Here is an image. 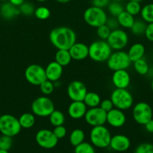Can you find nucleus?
<instances>
[{"label":"nucleus","mask_w":153,"mask_h":153,"mask_svg":"<svg viewBox=\"0 0 153 153\" xmlns=\"http://www.w3.org/2000/svg\"><path fill=\"white\" fill-rule=\"evenodd\" d=\"M49 40L56 49H69L76 42V34L69 27L59 26L51 30Z\"/></svg>","instance_id":"obj_1"},{"label":"nucleus","mask_w":153,"mask_h":153,"mask_svg":"<svg viewBox=\"0 0 153 153\" xmlns=\"http://www.w3.org/2000/svg\"><path fill=\"white\" fill-rule=\"evenodd\" d=\"M112 52L106 40H98L88 46V57L94 62H106Z\"/></svg>","instance_id":"obj_2"},{"label":"nucleus","mask_w":153,"mask_h":153,"mask_svg":"<svg viewBox=\"0 0 153 153\" xmlns=\"http://www.w3.org/2000/svg\"><path fill=\"white\" fill-rule=\"evenodd\" d=\"M107 14L102 7L92 5L85 10L83 13V19L86 23L92 28H98L100 25L106 24Z\"/></svg>","instance_id":"obj_3"},{"label":"nucleus","mask_w":153,"mask_h":153,"mask_svg":"<svg viewBox=\"0 0 153 153\" xmlns=\"http://www.w3.org/2000/svg\"><path fill=\"white\" fill-rule=\"evenodd\" d=\"M113 104L114 108L122 111H126L133 107L134 97L127 89L115 88L112 91L110 98Z\"/></svg>","instance_id":"obj_4"},{"label":"nucleus","mask_w":153,"mask_h":153,"mask_svg":"<svg viewBox=\"0 0 153 153\" xmlns=\"http://www.w3.org/2000/svg\"><path fill=\"white\" fill-rule=\"evenodd\" d=\"M55 110V105L47 96H40L34 99L31 105L32 113L38 117H48Z\"/></svg>","instance_id":"obj_5"},{"label":"nucleus","mask_w":153,"mask_h":153,"mask_svg":"<svg viewBox=\"0 0 153 153\" xmlns=\"http://www.w3.org/2000/svg\"><path fill=\"white\" fill-rule=\"evenodd\" d=\"M89 137L91 143L94 147L104 149L109 146L112 135L110 130L103 125L92 127Z\"/></svg>","instance_id":"obj_6"},{"label":"nucleus","mask_w":153,"mask_h":153,"mask_svg":"<svg viewBox=\"0 0 153 153\" xmlns=\"http://www.w3.org/2000/svg\"><path fill=\"white\" fill-rule=\"evenodd\" d=\"M106 62L108 68L112 72L116 70H128L132 64L128 52L124 50L113 51Z\"/></svg>","instance_id":"obj_7"},{"label":"nucleus","mask_w":153,"mask_h":153,"mask_svg":"<svg viewBox=\"0 0 153 153\" xmlns=\"http://www.w3.org/2000/svg\"><path fill=\"white\" fill-rule=\"evenodd\" d=\"M21 129L22 127L18 118L8 114L2 115L0 119V132L2 134L13 137L17 135Z\"/></svg>","instance_id":"obj_8"},{"label":"nucleus","mask_w":153,"mask_h":153,"mask_svg":"<svg viewBox=\"0 0 153 153\" xmlns=\"http://www.w3.org/2000/svg\"><path fill=\"white\" fill-rule=\"evenodd\" d=\"M152 108L148 103L140 102L133 106L132 117L136 123L144 126L148 120L152 119Z\"/></svg>","instance_id":"obj_9"},{"label":"nucleus","mask_w":153,"mask_h":153,"mask_svg":"<svg viewBox=\"0 0 153 153\" xmlns=\"http://www.w3.org/2000/svg\"><path fill=\"white\" fill-rule=\"evenodd\" d=\"M26 80L31 85L34 86H39L46 80L45 68L40 64H32L28 65L25 70L24 73Z\"/></svg>","instance_id":"obj_10"},{"label":"nucleus","mask_w":153,"mask_h":153,"mask_svg":"<svg viewBox=\"0 0 153 153\" xmlns=\"http://www.w3.org/2000/svg\"><path fill=\"white\" fill-rule=\"evenodd\" d=\"M106 42L112 51L123 50L128 44L129 36L124 29L118 28L111 31Z\"/></svg>","instance_id":"obj_11"},{"label":"nucleus","mask_w":153,"mask_h":153,"mask_svg":"<svg viewBox=\"0 0 153 153\" xmlns=\"http://www.w3.org/2000/svg\"><path fill=\"white\" fill-rule=\"evenodd\" d=\"M35 140L39 146L46 149H53L57 145L58 139L52 130L42 128L35 134Z\"/></svg>","instance_id":"obj_12"},{"label":"nucleus","mask_w":153,"mask_h":153,"mask_svg":"<svg viewBox=\"0 0 153 153\" xmlns=\"http://www.w3.org/2000/svg\"><path fill=\"white\" fill-rule=\"evenodd\" d=\"M84 120L92 127L105 125L106 123V112L102 110L99 106L88 108L84 116Z\"/></svg>","instance_id":"obj_13"},{"label":"nucleus","mask_w":153,"mask_h":153,"mask_svg":"<svg viewBox=\"0 0 153 153\" xmlns=\"http://www.w3.org/2000/svg\"><path fill=\"white\" fill-rule=\"evenodd\" d=\"M87 92L86 87L80 81L70 82L67 88V95L71 101H83Z\"/></svg>","instance_id":"obj_14"},{"label":"nucleus","mask_w":153,"mask_h":153,"mask_svg":"<svg viewBox=\"0 0 153 153\" xmlns=\"http://www.w3.org/2000/svg\"><path fill=\"white\" fill-rule=\"evenodd\" d=\"M126 115L124 111L113 108L106 113V123L113 128H121L125 124Z\"/></svg>","instance_id":"obj_15"},{"label":"nucleus","mask_w":153,"mask_h":153,"mask_svg":"<svg viewBox=\"0 0 153 153\" xmlns=\"http://www.w3.org/2000/svg\"><path fill=\"white\" fill-rule=\"evenodd\" d=\"M111 80L116 88L127 89L130 84V73L127 70H116L112 73Z\"/></svg>","instance_id":"obj_16"},{"label":"nucleus","mask_w":153,"mask_h":153,"mask_svg":"<svg viewBox=\"0 0 153 153\" xmlns=\"http://www.w3.org/2000/svg\"><path fill=\"white\" fill-rule=\"evenodd\" d=\"M109 146L116 152H125L130 148V140L124 134H115L111 137Z\"/></svg>","instance_id":"obj_17"},{"label":"nucleus","mask_w":153,"mask_h":153,"mask_svg":"<svg viewBox=\"0 0 153 153\" xmlns=\"http://www.w3.org/2000/svg\"><path fill=\"white\" fill-rule=\"evenodd\" d=\"M88 108L83 101H72L68 108V114L73 120L84 118Z\"/></svg>","instance_id":"obj_18"},{"label":"nucleus","mask_w":153,"mask_h":153,"mask_svg":"<svg viewBox=\"0 0 153 153\" xmlns=\"http://www.w3.org/2000/svg\"><path fill=\"white\" fill-rule=\"evenodd\" d=\"M68 50L74 61H83L88 57V46L83 43L76 42Z\"/></svg>","instance_id":"obj_19"},{"label":"nucleus","mask_w":153,"mask_h":153,"mask_svg":"<svg viewBox=\"0 0 153 153\" xmlns=\"http://www.w3.org/2000/svg\"><path fill=\"white\" fill-rule=\"evenodd\" d=\"M46 79L52 82H58L63 74V67L56 61H51L45 67Z\"/></svg>","instance_id":"obj_20"},{"label":"nucleus","mask_w":153,"mask_h":153,"mask_svg":"<svg viewBox=\"0 0 153 153\" xmlns=\"http://www.w3.org/2000/svg\"><path fill=\"white\" fill-rule=\"evenodd\" d=\"M19 7L9 1H4L0 7V15L5 19H12L20 14Z\"/></svg>","instance_id":"obj_21"},{"label":"nucleus","mask_w":153,"mask_h":153,"mask_svg":"<svg viewBox=\"0 0 153 153\" xmlns=\"http://www.w3.org/2000/svg\"><path fill=\"white\" fill-rule=\"evenodd\" d=\"M127 52L129 58L133 63L143 58L146 52V48L142 43H135L130 46Z\"/></svg>","instance_id":"obj_22"},{"label":"nucleus","mask_w":153,"mask_h":153,"mask_svg":"<svg viewBox=\"0 0 153 153\" xmlns=\"http://www.w3.org/2000/svg\"><path fill=\"white\" fill-rule=\"evenodd\" d=\"M55 61L63 67L68 66L72 61L68 49H57L55 54Z\"/></svg>","instance_id":"obj_23"},{"label":"nucleus","mask_w":153,"mask_h":153,"mask_svg":"<svg viewBox=\"0 0 153 153\" xmlns=\"http://www.w3.org/2000/svg\"><path fill=\"white\" fill-rule=\"evenodd\" d=\"M116 19L118 20L119 26H121L123 28H125V29H130L135 21L134 16H132L131 14L128 13L125 10H123L117 16Z\"/></svg>","instance_id":"obj_24"},{"label":"nucleus","mask_w":153,"mask_h":153,"mask_svg":"<svg viewBox=\"0 0 153 153\" xmlns=\"http://www.w3.org/2000/svg\"><path fill=\"white\" fill-rule=\"evenodd\" d=\"M19 120L20 124L22 128H31L33 127L35 124L36 118L35 116L33 113H30V112H26L21 114L20 117L18 118Z\"/></svg>","instance_id":"obj_25"},{"label":"nucleus","mask_w":153,"mask_h":153,"mask_svg":"<svg viewBox=\"0 0 153 153\" xmlns=\"http://www.w3.org/2000/svg\"><path fill=\"white\" fill-rule=\"evenodd\" d=\"M100 102H101V98L100 95L92 91L87 92L83 99V102L85 103L88 108L98 107L100 105Z\"/></svg>","instance_id":"obj_26"},{"label":"nucleus","mask_w":153,"mask_h":153,"mask_svg":"<svg viewBox=\"0 0 153 153\" xmlns=\"http://www.w3.org/2000/svg\"><path fill=\"white\" fill-rule=\"evenodd\" d=\"M85 137L86 135L83 130L81 128H75L70 132V136H69V141L70 144L75 147L84 142Z\"/></svg>","instance_id":"obj_27"},{"label":"nucleus","mask_w":153,"mask_h":153,"mask_svg":"<svg viewBox=\"0 0 153 153\" xmlns=\"http://www.w3.org/2000/svg\"><path fill=\"white\" fill-rule=\"evenodd\" d=\"M49 122L52 126H58L64 125L65 122V116L61 111L54 110L50 114L49 117Z\"/></svg>","instance_id":"obj_28"},{"label":"nucleus","mask_w":153,"mask_h":153,"mask_svg":"<svg viewBox=\"0 0 153 153\" xmlns=\"http://www.w3.org/2000/svg\"><path fill=\"white\" fill-rule=\"evenodd\" d=\"M133 67L135 72L140 76H146L150 68L146 60L143 58L133 62Z\"/></svg>","instance_id":"obj_29"},{"label":"nucleus","mask_w":153,"mask_h":153,"mask_svg":"<svg viewBox=\"0 0 153 153\" xmlns=\"http://www.w3.org/2000/svg\"><path fill=\"white\" fill-rule=\"evenodd\" d=\"M141 18L146 23L153 22V3H149L142 7L140 11Z\"/></svg>","instance_id":"obj_30"},{"label":"nucleus","mask_w":153,"mask_h":153,"mask_svg":"<svg viewBox=\"0 0 153 153\" xmlns=\"http://www.w3.org/2000/svg\"><path fill=\"white\" fill-rule=\"evenodd\" d=\"M146 22L142 19H135L133 25L130 28L131 33L134 35L141 36L143 35L146 28Z\"/></svg>","instance_id":"obj_31"},{"label":"nucleus","mask_w":153,"mask_h":153,"mask_svg":"<svg viewBox=\"0 0 153 153\" xmlns=\"http://www.w3.org/2000/svg\"><path fill=\"white\" fill-rule=\"evenodd\" d=\"M106 7H107V11L109 12L111 16H114V17H117L123 10H124L123 5L121 4V2H118V1H110Z\"/></svg>","instance_id":"obj_32"},{"label":"nucleus","mask_w":153,"mask_h":153,"mask_svg":"<svg viewBox=\"0 0 153 153\" xmlns=\"http://www.w3.org/2000/svg\"><path fill=\"white\" fill-rule=\"evenodd\" d=\"M141 9H142V7L140 5V2L134 1H129L124 7V10L134 16L140 14Z\"/></svg>","instance_id":"obj_33"},{"label":"nucleus","mask_w":153,"mask_h":153,"mask_svg":"<svg viewBox=\"0 0 153 153\" xmlns=\"http://www.w3.org/2000/svg\"><path fill=\"white\" fill-rule=\"evenodd\" d=\"M50 10L46 6H39L34 10V15L39 20H46L50 16Z\"/></svg>","instance_id":"obj_34"},{"label":"nucleus","mask_w":153,"mask_h":153,"mask_svg":"<svg viewBox=\"0 0 153 153\" xmlns=\"http://www.w3.org/2000/svg\"><path fill=\"white\" fill-rule=\"evenodd\" d=\"M94 146L88 142H82L78 146H75L74 153H95Z\"/></svg>","instance_id":"obj_35"},{"label":"nucleus","mask_w":153,"mask_h":153,"mask_svg":"<svg viewBox=\"0 0 153 153\" xmlns=\"http://www.w3.org/2000/svg\"><path fill=\"white\" fill-rule=\"evenodd\" d=\"M40 88V91L42 94L44 96H50V94H52L55 89V85H54V82H51L50 80H45L42 84L39 85Z\"/></svg>","instance_id":"obj_36"},{"label":"nucleus","mask_w":153,"mask_h":153,"mask_svg":"<svg viewBox=\"0 0 153 153\" xmlns=\"http://www.w3.org/2000/svg\"><path fill=\"white\" fill-rule=\"evenodd\" d=\"M19 7L20 13H22L24 16H30L32 15H34V12L35 8L33 5L32 3L28 2V1H24Z\"/></svg>","instance_id":"obj_37"},{"label":"nucleus","mask_w":153,"mask_h":153,"mask_svg":"<svg viewBox=\"0 0 153 153\" xmlns=\"http://www.w3.org/2000/svg\"><path fill=\"white\" fill-rule=\"evenodd\" d=\"M96 32H97V35L100 40H106L108 37H109L110 34L111 29L106 24H104V25H100L98 28H97V31Z\"/></svg>","instance_id":"obj_38"},{"label":"nucleus","mask_w":153,"mask_h":153,"mask_svg":"<svg viewBox=\"0 0 153 153\" xmlns=\"http://www.w3.org/2000/svg\"><path fill=\"white\" fill-rule=\"evenodd\" d=\"M13 144L12 137L6 135H2L0 137V149L9 150Z\"/></svg>","instance_id":"obj_39"},{"label":"nucleus","mask_w":153,"mask_h":153,"mask_svg":"<svg viewBox=\"0 0 153 153\" xmlns=\"http://www.w3.org/2000/svg\"><path fill=\"white\" fill-rule=\"evenodd\" d=\"M134 153H153V144L150 143H142L135 149Z\"/></svg>","instance_id":"obj_40"},{"label":"nucleus","mask_w":153,"mask_h":153,"mask_svg":"<svg viewBox=\"0 0 153 153\" xmlns=\"http://www.w3.org/2000/svg\"><path fill=\"white\" fill-rule=\"evenodd\" d=\"M52 131H53L55 136L58 139V140L66 136V134H67V129H66L65 127L64 126V125L54 127Z\"/></svg>","instance_id":"obj_41"},{"label":"nucleus","mask_w":153,"mask_h":153,"mask_svg":"<svg viewBox=\"0 0 153 153\" xmlns=\"http://www.w3.org/2000/svg\"><path fill=\"white\" fill-rule=\"evenodd\" d=\"M99 107H100L102 110H104L105 112L107 113L108 111H110L112 110V109L113 108L114 105L113 104H112L110 99H105V100H101Z\"/></svg>","instance_id":"obj_42"},{"label":"nucleus","mask_w":153,"mask_h":153,"mask_svg":"<svg viewBox=\"0 0 153 153\" xmlns=\"http://www.w3.org/2000/svg\"><path fill=\"white\" fill-rule=\"evenodd\" d=\"M144 35L148 41L153 42V22L147 24Z\"/></svg>","instance_id":"obj_43"},{"label":"nucleus","mask_w":153,"mask_h":153,"mask_svg":"<svg viewBox=\"0 0 153 153\" xmlns=\"http://www.w3.org/2000/svg\"><path fill=\"white\" fill-rule=\"evenodd\" d=\"M106 25L109 27L112 30L116 29L119 27V25H118V20H117L116 17H114V16H111V17L107 18V20L106 22Z\"/></svg>","instance_id":"obj_44"},{"label":"nucleus","mask_w":153,"mask_h":153,"mask_svg":"<svg viewBox=\"0 0 153 153\" xmlns=\"http://www.w3.org/2000/svg\"><path fill=\"white\" fill-rule=\"evenodd\" d=\"M110 1V0H92V4L96 7L104 8L105 7L108 5Z\"/></svg>","instance_id":"obj_45"},{"label":"nucleus","mask_w":153,"mask_h":153,"mask_svg":"<svg viewBox=\"0 0 153 153\" xmlns=\"http://www.w3.org/2000/svg\"><path fill=\"white\" fill-rule=\"evenodd\" d=\"M145 126V129L148 132L153 133V119H151L148 120L146 123L144 125Z\"/></svg>","instance_id":"obj_46"},{"label":"nucleus","mask_w":153,"mask_h":153,"mask_svg":"<svg viewBox=\"0 0 153 153\" xmlns=\"http://www.w3.org/2000/svg\"><path fill=\"white\" fill-rule=\"evenodd\" d=\"M8 1L16 7H20L25 1V0H8Z\"/></svg>","instance_id":"obj_47"},{"label":"nucleus","mask_w":153,"mask_h":153,"mask_svg":"<svg viewBox=\"0 0 153 153\" xmlns=\"http://www.w3.org/2000/svg\"><path fill=\"white\" fill-rule=\"evenodd\" d=\"M56 1L58 3H61V4H65V3H68L69 2V1H70L71 0H56Z\"/></svg>","instance_id":"obj_48"},{"label":"nucleus","mask_w":153,"mask_h":153,"mask_svg":"<svg viewBox=\"0 0 153 153\" xmlns=\"http://www.w3.org/2000/svg\"><path fill=\"white\" fill-rule=\"evenodd\" d=\"M0 153H9L8 150H4V149H0Z\"/></svg>","instance_id":"obj_49"},{"label":"nucleus","mask_w":153,"mask_h":153,"mask_svg":"<svg viewBox=\"0 0 153 153\" xmlns=\"http://www.w3.org/2000/svg\"><path fill=\"white\" fill-rule=\"evenodd\" d=\"M36 1H38V2H44V1H48V0H36Z\"/></svg>","instance_id":"obj_50"},{"label":"nucleus","mask_w":153,"mask_h":153,"mask_svg":"<svg viewBox=\"0 0 153 153\" xmlns=\"http://www.w3.org/2000/svg\"><path fill=\"white\" fill-rule=\"evenodd\" d=\"M151 88H152V91H153V78H152V82H151Z\"/></svg>","instance_id":"obj_51"},{"label":"nucleus","mask_w":153,"mask_h":153,"mask_svg":"<svg viewBox=\"0 0 153 153\" xmlns=\"http://www.w3.org/2000/svg\"><path fill=\"white\" fill-rule=\"evenodd\" d=\"M129 1H138V2H140L142 0H129Z\"/></svg>","instance_id":"obj_52"},{"label":"nucleus","mask_w":153,"mask_h":153,"mask_svg":"<svg viewBox=\"0 0 153 153\" xmlns=\"http://www.w3.org/2000/svg\"><path fill=\"white\" fill-rule=\"evenodd\" d=\"M112 1H118V2H121V1H123V0H112Z\"/></svg>","instance_id":"obj_53"},{"label":"nucleus","mask_w":153,"mask_h":153,"mask_svg":"<svg viewBox=\"0 0 153 153\" xmlns=\"http://www.w3.org/2000/svg\"><path fill=\"white\" fill-rule=\"evenodd\" d=\"M0 1H4H4H8V0H0Z\"/></svg>","instance_id":"obj_54"},{"label":"nucleus","mask_w":153,"mask_h":153,"mask_svg":"<svg viewBox=\"0 0 153 153\" xmlns=\"http://www.w3.org/2000/svg\"><path fill=\"white\" fill-rule=\"evenodd\" d=\"M1 117H2V114H1V113H0V119H1Z\"/></svg>","instance_id":"obj_55"}]
</instances>
